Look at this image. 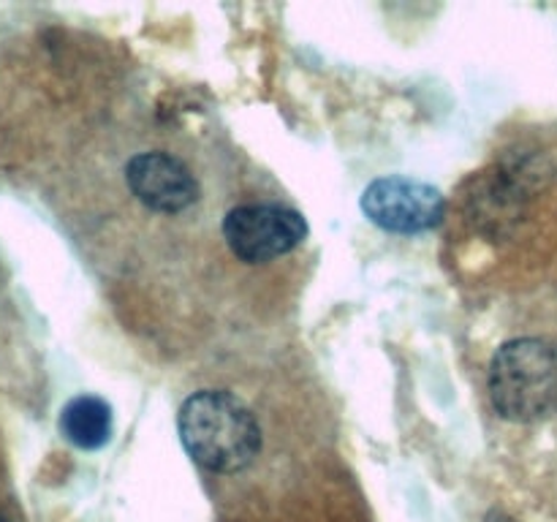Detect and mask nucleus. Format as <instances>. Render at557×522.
Listing matches in <instances>:
<instances>
[{
    "label": "nucleus",
    "mask_w": 557,
    "mask_h": 522,
    "mask_svg": "<svg viewBox=\"0 0 557 522\" xmlns=\"http://www.w3.org/2000/svg\"><path fill=\"white\" fill-rule=\"evenodd\" d=\"M177 430L190 460L218 476L248 471L259 460V419L228 391L205 389L190 395L180 406Z\"/></svg>",
    "instance_id": "nucleus-1"
},
{
    "label": "nucleus",
    "mask_w": 557,
    "mask_h": 522,
    "mask_svg": "<svg viewBox=\"0 0 557 522\" xmlns=\"http://www.w3.org/2000/svg\"><path fill=\"white\" fill-rule=\"evenodd\" d=\"M218 522H370L357 489L330 478L270 484L221 506Z\"/></svg>",
    "instance_id": "nucleus-2"
},
{
    "label": "nucleus",
    "mask_w": 557,
    "mask_h": 522,
    "mask_svg": "<svg viewBox=\"0 0 557 522\" xmlns=\"http://www.w3.org/2000/svg\"><path fill=\"white\" fill-rule=\"evenodd\" d=\"M490 397L511 422H539L557 413V346L542 337H517L495 351Z\"/></svg>",
    "instance_id": "nucleus-3"
},
{
    "label": "nucleus",
    "mask_w": 557,
    "mask_h": 522,
    "mask_svg": "<svg viewBox=\"0 0 557 522\" xmlns=\"http://www.w3.org/2000/svg\"><path fill=\"white\" fill-rule=\"evenodd\" d=\"M223 237L245 264H264L292 253L308 237V223L292 207L239 204L223 217Z\"/></svg>",
    "instance_id": "nucleus-4"
},
{
    "label": "nucleus",
    "mask_w": 557,
    "mask_h": 522,
    "mask_svg": "<svg viewBox=\"0 0 557 522\" xmlns=\"http://www.w3.org/2000/svg\"><path fill=\"white\" fill-rule=\"evenodd\" d=\"M362 212L384 232L419 234L444 221L446 199L422 179L379 177L364 188Z\"/></svg>",
    "instance_id": "nucleus-5"
},
{
    "label": "nucleus",
    "mask_w": 557,
    "mask_h": 522,
    "mask_svg": "<svg viewBox=\"0 0 557 522\" xmlns=\"http://www.w3.org/2000/svg\"><path fill=\"white\" fill-rule=\"evenodd\" d=\"M125 185L152 212L177 215L199 201V179L177 156L139 152L125 163Z\"/></svg>",
    "instance_id": "nucleus-6"
},
{
    "label": "nucleus",
    "mask_w": 557,
    "mask_h": 522,
    "mask_svg": "<svg viewBox=\"0 0 557 522\" xmlns=\"http://www.w3.org/2000/svg\"><path fill=\"white\" fill-rule=\"evenodd\" d=\"M60 430L79 449H101L112 435V408L96 395H79L65 402Z\"/></svg>",
    "instance_id": "nucleus-7"
},
{
    "label": "nucleus",
    "mask_w": 557,
    "mask_h": 522,
    "mask_svg": "<svg viewBox=\"0 0 557 522\" xmlns=\"http://www.w3.org/2000/svg\"><path fill=\"white\" fill-rule=\"evenodd\" d=\"M0 522H11V520H9V517H5V514H0Z\"/></svg>",
    "instance_id": "nucleus-8"
}]
</instances>
